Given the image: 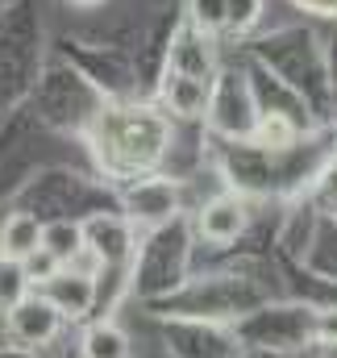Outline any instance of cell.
<instances>
[{
    "mask_svg": "<svg viewBox=\"0 0 337 358\" xmlns=\"http://www.w3.org/2000/svg\"><path fill=\"white\" fill-rule=\"evenodd\" d=\"M76 4H100V0H76Z\"/></svg>",
    "mask_w": 337,
    "mask_h": 358,
    "instance_id": "4fadbf2b",
    "label": "cell"
},
{
    "mask_svg": "<svg viewBox=\"0 0 337 358\" xmlns=\"http://www.w3.org/2000/svg\"><path fill=\"white\" fill-rule=\"evenodd\" d=\"M242 229H246V208H242V200L217 196V200H208V204L200 208V234H204L208 242L225 246V242H234Z\"/></svg>",
    "mask_w": 337,
    "mask_h": 358,
    "instance_id": "5b68a950",
    "label": "cell"
},
{
    "mask_svg": "<svg viewBox=\"0 0 337 358\" xmlns=\"http://www.w3.org/2000/svg\"><path fill=\"white\" fill-rule=\"evenodd\" d=\"M129 342L117 325H92L84 338V358H125Z\"/></svg>",
    "mask_w": 337,
    "mask_h": 358,
    "instance_id": "ba28073f",
    "label": "cell"
},
{
    "mask_svg": "<svg viewBox=\"0 0 337 358\" xmlns=\"http://www.w3.org/2000/svg\"><path fill=\"white\" fill-rule=\"evenodd\" d=\"M262 13V0H225V25L229 29H250Z\"/></svg>",
    "mask_w": 337,
    "mask_h": 358,
    "instance_id": "9c48e42d",
    "label": "cell"
},
{
    "mask_svg": "<svg viewBox=\"0 0 337 358\" xmlns=\"http://www.w3.org/2000/svg\"><path fill=\"white\" fill-rule=\"evenodd\" d=\"M292 4L304 13H317V17H337V0H292Z\"/></svg>",
    "mask_w": 337,
    "mask_h": 358,
    "instance_id": "8fae6325",
    "label": "cell"
},
{
    "mask_svg": "<svg viewBox=\"0 0 337 358\" xmlns=\"http://www.w3.org/2000/svg\"><path fill=\"white\" fill-rule=\"evenodd\" d=\"M317 334H321V342H337V313H325V317H321Z\"/></svg>",
    "mask_w": 337,
    "mask_h": 358,
    "instance_id": "7c38bea8",
    "label": "cell"
},
{
    "mask_svg": "<svg viewBox=\"0 0 337 358\" xmlns=\"http://www.w3.org/2000/svg\"><path fill=\"white\" fill-rule=\"evenodd\" d=\"M167 146V125L150 108H117L100 117L96 129V155L113 171H146L163 159Z\"/></svg>",
    "mask_w": 337,
    "mask_h": 358,
    "instance_id": "6da1fadb",
    "label": "cell"
},
{
    "mask_svg": "<svg viewBox=\"0 0 337 358\" xmlns=\"http://www.w3.org/2000/svg\"><path fill=\"white\" fill-rule=\"evenodd\" d=\"M46 250V225L34 213H13L0 229V259L8 263H29L34 255Z\"/></svg>",
    "mask_w": 337,
    "mask_h": 358,
    "instance_id": "3957f363",
    "label": "cell"
},
{
    "mask_svg": "<svg viewBox=\"0 0 337 358\" xmlns=\"http://www.w3.org/2000/svg\"><path fill=\"white\" fill-rule=\"evenodd\" d=\"M59 321H63V313L46 296H34V292L4 313V325H8L17 346H46L59 334Z\"/></svg>",
    "mask_w": 337,
    "mask_h": 358,
    "instance_id": "7a4b0ae2",
    "label": "cell"
},
{
    "mask_svg": "<svg viewBox=\"0 0 337 358\" xmlns=\"http://www.w3.org/2000/svg\"><path fill=\"white\" fill-rule=\"evenodd\" d=\"M204 100H208V80L187 76V71H179V67L167 76V104L179 113V117L204 113Z\"/></svg>",
    "mask_w": 337,
    "mask_h": 358,
    "instance_id": "8992f818",
    "label": "cell"
},
{
    "mask_svg": "<svg viewBox=\"0 0 337 358\" xmlns=\"http://www.w3.org/2000/svg\"><path fill=\"white\" fill-rule=\"evenodd\" d=\"M63 317H84L87 308H92V296H96V283L80 275V271H55L50 279H46V292H42Z\"/></svg>",
    "mask_w": 337,
    "mask_h": 358,
    "instance_id": "277c9868",
    "label": "cell"
},
{
    "mask_svg": "<svg viewBox=\"0 0 337 358\" xmlns=\"http://www.w3.org/2000/svg\"><path fill=\"white\" fill-rule=\"evenodd\" d=\"M258 142H262V146H266V142L287 146V142H292V125H287L283 117H266V121L258 125Z\"/></svg>",
    "mask_w": 337,
    "mask_h": 358,
    "instance_id": "30bf717a",
    "label": "cell"
},
{
    "mask_svg": "<svg viewBox=\"0 0 337 358\" xmlns=\"http://www.w3.org/2000/svg\"><path fill=\"white\" fill-rule=\"evenodd\" d=\"M129 208H134V217H142V221H163V217L175 213V187L163 183V179L138 183V187L129 192Z\"/></svg>",
    "mask_w": 337,
    "mask_h": 358,
    "instance_id": "52a82bcc",
    "label": "cell"
}]
</instances>
